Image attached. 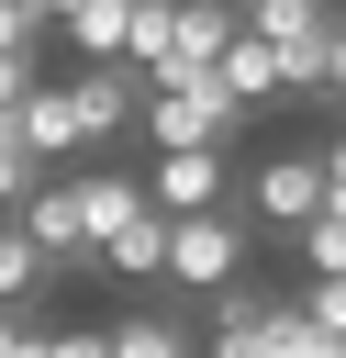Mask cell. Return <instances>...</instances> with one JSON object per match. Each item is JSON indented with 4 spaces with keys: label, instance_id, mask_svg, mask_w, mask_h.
<instances>
[{
    "label": "cell",
    "instance_id": "14",
    "mask_svg": "<svg viewBox=\"0 0 346 358\" xmlns=\"http://www.w3.org/2000/svg\"><path fill=\"white\" fill-rule=\"evenodd\" d=\"M257 347L268 358H346V336H324L301 302H268V324H257Z\"/></svg>",
    "mask_w": 346,
    "mask_h": 358
},
{
    "label": "cell",
    "instance_id": "17",
    "mask_svg": "<svg viewBox=\"0 0 346 358\" xmlns=\"http://www.w3.org/2000/svg\"><path fill=\"white\" fill-rule=\"evenodd\" d=\"M268 302H279V291H257V280L234 268V280L212 291V336H246V324H268Z\"/></svg>",
    "mask_w": 346,
    "mask_h": 358
},
{
    "label": "cell",
    "instance_id": "3",
    "mask_svg": "<svg viewBox=\"0 0 346 358\" xmlns=\"http://www.w3.org/2000/svg\"><path fill=\"white\" fill-rule=\"evenodd\" d=\"M67 90H78V123H89V145H112L123 123H145V90H156V78H145L134 56H89Z\"/></svg>",
    "mask_w": 346,
    "mask_h": 358
},
{
    "label": "cell",
    "instance_id": "12",
    "mask_svg": "<svg viewBox=\"0 0 346 358\" xmlns=\"http://www.w3.org/2000/svg\"><path fill=\"white\" fill-rule=\"evenodd\" d=\"M56 34L78 45V67H89V56H123V34H134V0H67V11H56Z\"/></svg>",
    "mask_w": 346,
    "mask_h": 358
},
{
    "label": "cell",
    "instance_id": "20",
    "mask_svg": "<svg viewBox=\"0 0 346 358\" xmlns=\"http://www.w3.org/2000/svg\"><path fill=\"white\" fill-rule=\"evenodd\" d=\"M301 313H313V324H324V336H346V268H324V280H313V291H301Z\"/></svg>",
    "mask_w": 346,
    "mask_h": 358
},
{
    "label": "cell",
    "instance_id": "8",
    "mask_svg": "<svg viewBox=\"0 0 346 358\" xmlns=\"http://www.w3.org/2000/svg\"><path fill=\"white\" fill-rule=\"evenodd\" d=\"M234 34H246L234 0H167V67H212Z\"/></svg>",
    "mask_w": 346,
    "mask_h": 358
},
{
    "label": "cell",
    "instance_id": "7",
    "mask_svg": "<svg viewBox=\"0 0 346 358\" xmlns=\"http://www.w3.org/2000/svg\"><path fill=\"white\" fill-rule=\"evenodd\" d=\"M22 224H33V246L56 257V268H100V246H89V224H78V190L45 168V190L22 201Z\"/></svg>",
    "mask_w": 346,
    "mask_h": 358
},
{
    "label": "cell",
    "instance_id": "25",
    "mask_svg": "<svg viewBox=\"0 0 346 358\" xmlns=\"http://www.w3.org/2000/svg\"><path fill=\"white\" fill-rule=\"evenodd\" d=\"M324 78H335V90H324V101H335V112H346V11H335V45H324Z\"/></svg>",
    "mask_w": 346,
    "mask_h": 358
},
{
    "label": "cell",
    "instance_id": "16",
    "mask_svg": "<svg viewBox=\"0 0 346 358\" xmlns=\"http://www.w3.org/2000/svg\"><path fill=\"white\" fill-rule=\"evenodd\" d=\"M33 190H45V157H33V145H22V123L0 112V213H22Z\"/></svg>",
    "mask_w": 346,
    "mask_h": 358
},
{
    "label": "cell",
    "instance_id": "6",
    "mask_svg": "<svg viewBox=\"0 0 346 358\" xmlns=\"http://www.w3.org/2000/svg\"><path fill=\"white\" fill-rule=\"evenodd\" d=\"M11 123H22V145H33L45 168H67V157H89V123H78V90H67V78H33Z\"/></svg>",
    "mask_w": 346,
    "mask_h": 358
},
{
    "label": "cell",
    "instance_id": "21",
    "mask_svg": "<svg viewBox=\"0 0 346 358\" xmlns=\"http://www.w3.org/2000/svg\"><path fill=\"white\" fill-rule=\"evenodd\" d=\"M45 34H56V22H45L33 0H0V56H11V45H33V56H45Z\"/></svg>",
    "mask_w": 346,
    "mask_h": 358
},
{
    "label": "cell",
    "instance_id": "1",
    "mask_svg": "<svg viewBox=\"0 0 346 358\" xmlns=\"http://www.w3.org/2000/svg\"><path fill=\"white\" fill-rule=\"evenodd\" d=\"M234 123H246V101H234L212 67H156V90H145V145H234Z\"/></svg>",
    "mask_w": 346,
    "mask_h": 358
},
{
    "label": "cell",
    "instance_id": "28",
    "mask_svg": "<svg viewBox=\"0 0 346 358\" xmlns=\"http://www.w3.org/2000/svg\"><path fill=\"white\" fill-rule=\"evenodd\" d=\"M335 11H346V0H335Z\"/></svg>",
    "mask_w": 346,
    "mask_h": 358
},
{
    "label": "cell",
    "instance_id": "19",
    "mask_svg": "<svg viewBox=\"0 0 346 358\" xmlns=\"http://www.w3.org/2000/svg\"><path fill=\"white\" fill-rule=\"evenodd\" d=\"M33 358H112V324H56Z\"/></svg>",
    "mask_w": 346,
    "mask_h": 358
},
{
    "label": "cell",
    "instance_id": "13",
    "mask_svg": "<svg viewBox=\"0 0 346 358\" xmlns=\"http://www.w3.org/2000/svg\"><path fill=\"white\" fill-rule=\"evenodd\" d=\"M45 280H56V257L33 246V224H22V213H0V302H33Z\"/></svg>",
    "mask_w": 346,
    "mask_h": 358
},
{
    "label": "cell",
    "instance_id": "27",
    "mask_svg": "<svg viewBox=\"0 0 346 358\" xmlns=\"http://www.w3.org/2000/svg\"><path fill=\"white\" fill-rule=\"evenodd\" d=\"M234 11H257V0H234Z\"/></svg>",
    "mask_w": 346,
    "mask_h": 358
},
{
    "label": "cell",
    "instance_id": "4",
    "mask_svg": "<svg viewBox=\"0 0 346 358\" xmlns=\"http://www.w3.org/2000/svg\"><path fill=\"white\" fill-rule=\"evenodd\" d=\"M324 213V157H268L257 179H246V224H279V235H301Z\"/></svg>",
    "mask_w": 346,
    "mask_h": 358
},
{
    "label": "cell",
    "instance_id": "15",
    "mask_svg": "<svg viewBox=\"0 0 346 358\" xmlns=\"http://www.w3.org/2000/svg\"><path fill=\"white\" fill-rule=\"evenodd\" d=\"M112 358H201V336L179 313H123L112 324Z\"/></svg>",
    "mask_w": 346,
    "mask_h": 358
},
{
    "label": "cell",
    "instance_id": "9",
    "mask_svg": "<svg viewBox=\"0 0 346 358\" xmlns=\"http://www.w3.org/2000/svg\"><path fill=\"white\" fill-rule=\"evenodd\" d=\"M212 78H223V90L246 101V112H257V101H290V78H279V45H268L257 22H246V34L223 45V56H212Z\"/></svg>",
    "mask_w": 346,
    "mask_h": 358
},
{
    "label": "cell",
    "instance_id": "10",
    "mask_svg": "<svg viewBox=\"0 0 346 358\" xmlns=\"http://www.w3.org/2000/svg\"><path fill=\"white\" fill-rule=\"evenodd\" d=\"M100 280H167V213H156V201L100 235Z\"/></svg>",
    "mask_w": 346,
    "mask_h": 358
},
{
    "label": "cell",
    "instance_id": "5",
    "mask_svg": "<svg viewBox=\"0 0 346 358\" xmlns=\"http://www.w3.org/2000/svg\"><path fill=\"white\" fill-rule=\"evenodd\" d=\"M223 145H156V168H145V201L156 213H212L223 201Z\"/></svg>",
    "mask_w": 346,
    "mask_h": 358
},
{
    "label": "cell",
    "instance_id": "22",
    "mask_svg": "<svg viewBox=\"0 0 346 358\" xmlns=\"http://www.w3.org/2000/svg\"><path fill=\"white\" fill-rule=\"evenodd\" d=\"M33 78H45V56H33V45H11V56H0V112H22V90H33Z\"/></svg>",
    "mask_w": 346,
    "mask_h": 358
},
{
    "label": "cell",
    "instance_id": "23",
    "mask_svg": "<svg viewBox=\"0 0 346 358\" xmlns=\"http://www.w3.org/2000/svg\"><path fill=\"white\" fill-rule=\"evenodd\" d=\"M33 347H45V324H33L22 302H0V358H33Z\"/></svg>",
    "mask_w": 346,
    "mask_h": 358
},
{
    "label": "cell",
    "instance_id": "2",
    "mask_svg": "<svg viewBox=\"0 0 346 358\" xmlns=\"http://www.w3.org/2000/svg\"><path fill=\"white\" fill-rule=\"evenodd\" d=\"M246 268V213L212 201V213H167V280L179 291H223Z\"/></svg>",
    "mask_w": 346,
    "mask_h": 358
},
{
    "label": "cell",
    "instance_id": "18",
    "mask_svg": "<svg viewBox=\"0 0 346 358\" xmlns=\"http://www.w3.org/2000/svg\"><path fill=\"white\" fill-rule=\"evenodd\" d=\"M290 246H301V268H313V280H324V268H346V213H313Z\"/></svg>",
    "mask_w": 346,
    "mask_h": 358
},
{
    "label": "cell",
    "instance_id": "26",
    "mask_svg": "<svg viewBox=\"0 0 346 358\" xmlns=\"http://www.w3.org/2000/svg\"><path fill=\"white\" fill-rule=\"evenodd\" d=\"M33 11H45V22H56V11H67V0H33Z\"/></svg>",
    "mask_w": 346,
    "mask_h": 358
},
{
    "label": "cell",
    "instance_id": "11",
    "mask_svg": "<svg viewBox=\"0 0 346 358\" xmlns=\"http://www.w3.org/2000/svg\"><path fill=\"white\" fill-rule=\"evenodd\" d=\"M67 190H78V224H89V246H100L112 224H134V213H145V179H134V168H78Z\"/></svg>",
    "mask_w": 346,
    "mask_h": 358
},
{
    "label": "cell",
    "instance_id": "24",
    "mask_svg": "<svg viewBox=\"0 0 346 358\" xmlns=\"http://www.w3.org/2000/svg\"><path fill=\"white\" fill-rule=\"evenodd\" d=\"M324 213H346V123L324 134Z\"/></svg>",
    "mask_w": 346,
    "mask_h": 358
}]
</instances>
